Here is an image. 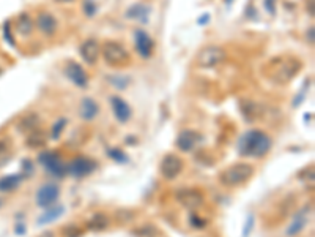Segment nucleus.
Masks as SVG:
<instances>
[{
  "label": "nucleus",
  "instance_id": "1",
  "mask_svg": "<svg viewBox=\"0 0 315 237\" xmlns=\"http://www.w3.org/2000/svg\"><path fill=\"white\" fill-rule=\"evenodd\" d=\"M273 147V139L263 130H249L238 139V154L249 158H263Z\"/></svg>",
  "mask_w": 315,
  "mask_h": 237
},
{
  "label": "nucleus",
  "instance_id": "2",
  "mask_svg": "<svg viewBox=\"0 0 315 237\" xmlns=\"http://www.w3.org/2000/svg\"><path fill=\"white\" fill-rule=\"evenodd\" d=\"M303 64L292 56H277L265 67V75L276 84H289L301 72Z\"/></svg>",
  "mask_w": 315,
  "mask_h": 237
},
{
  "label": "nucleus",
  "instance_id": "3",
  "mask_svg": "<svg viewBox=\"0 0 315 237\" xmlns=\"http://www.w3.org/2000/svg\"><path fill=\"white\" fill-rule=\"evenodd\" d=\"M252 175H254V166L246 161H238L227 166L219 174V182L227 188H238L248 183Z\"/></svg>",
  "mask_w": 315,
  "mask_h": 237
},
{
  "label": "nucleus",
  "instance_id": "4",
  "mask_svg": "<svg viewBox=\"0 0 315 237\" xmlns=\"http://www.w3.org/2000/svg\"><path fill=\"white\" fill-rule=\"evenodd\" d=\"M101 56L104 62L111 67H126L131 62V56L122 43L109 40L101 48Z\"/></svg>",
  "mask_w": 315,
  "mask_h": 237
},
{
  "label": "nucleus",
  "instance_id": "5",
  "mask_svg": "<svg viewBox=\"0 0 315 237\" xmlns=\"http://www.w3.org/2000/svg\"><path fill=\"white\" fill-rule=\"evenodd\" d=\"M226 59H227L226 49L216 45H208V46H203L197 52L195 65L200 68H214L226 62Z\"/></svg>",
  "mask_w": 315,
  "mask_h": 237
},
{
  "label": "nucleus",
  "instance_id": "6",
  "mask_svg": "<svg viewBox=\"0 0 315 237\" xmlns=\"http://www.w3.org/2000/svg\"><path fill=\"white\" fill-rule=\"evenodd\" d=\"M38 161H40L41 166H44V169H46L48 174L54 175V177H57V179L65 177V175L68 174L66 164L62 161L60 154L56 152V151L41 152L40 157H38Z\"/></svg>",
  "mask_w": 315,
  "mask_h": 237
},
{
  "label": "nucleus",
  "instance_id": "7",
  "mask_svg": "<svg viewBox=\"0 0 315 237\" xmlns=\"http://www.w3.org/2000/svg\"><path fill=\"white\" fill-rule=\"evenodd\" d=\"M66 169L71 177L82 179L90 174H93L98 169V163L93 158H88L85 155H77L66 164Z\"/></svg>",
  "mask_w": 315,
  "mask_h": 237
},
{
  "label": "nucleus",
  "instance_id": "8",
  "mask_svg": "<svg viewBox=\"0 0 315 237\" xmlns=\"http://www.w3.org/2000/svg\"><path fill=\"white\" fill-rule=\"evenodd\" d=\"M185 168L183 160L177 154H167L159 163V174L166 180H175Z\"/></svg>",
  "mask_w": 315,
  "mask_h": 237
},
{
  "label": "nucleus",
  "instance_id": "9",
  "mask_svg": "<svg viewBox=\"0 0 315 237\" xmlns=\"http://www.w3.org/2000/svg\"><path fill=\"white\" fill-rule=\"evenodd\" d=\"M60 196V185L56 182H48L41 185L37 191V206L41 209H48L51 207L54 203H57V199Z\"/></svg>",
  "mask_w": 315,
  "mask_h": 237
},
{
  "label": "nucleus",
  "instance_id": "10",
  "mask_svg": "<svg viewBox=\"0 0 315 237\" xmlns=\"http://www.w3.org/2000/svg\"><path fill=\"white\" fill-rule=\"evenodd\" d=\"M175 198L180 204L186 209H189V210L202 207L203 203H205L203 193L199 188H182L175 193Z\"/></svg>",
  "mask_w": 315,
  "mask_h": 237
},
{
  "label": "nucleus",
  "instance_id": "11",
  "mask_svg": "<svg viewBox=\"0 0 315 237\" xmlns=\"http://www.w3.org/2000/svg\"><path fill=\"white\" fill-rule=\"evenodd\" d=\"M134 48L142 59L148 60L153 56V51H155V40L145 30L137 29L134 30Z\"/></svg>",
  "mask_w": 315,
  "mask_h": 237
},
{
  "label": "nucleus",
  "instance_id": "12",
  "mask_svg": "<svg viewBox=\"0 0 315 237\" xmlns=\"http://www.w3.org/2000/svg\"><path fill=\"white\" fill-rule=\"evenodd\" d=\"M202 135L195 130H182L180 135L177 136L175 146L178 147V151H182L185 154L192 152L194 149L202 143Z\"/></svg>",
  "mask_w": 315,
  "mask_h": 237
},
{
  "label": "nucleus",
  "instance_id": "13",
  "mask_svg": "<svg viewBox=\"0 0 315 237\" xmlns=\"http://www.w3.org/2000/svg\"><path fill=\"white\" fill-rule=\"evenodd\" d=\"M65 75L74 85L80 87V89H87L88 87V81L90 78L87 75V72L82 68V65L77 64L76 60H69L65 65Z\"/></svg>",
  "mask_w": 315,
  "mask_h": 237
},
{
  "label": "nucleus",
  "instance_id": "14",
  "mask_svg": "<svg viewBox=\"0 0 315 237\" xmlns=\"http://www.w3.org/2000/svg\"><path fill=\"white\" fill-rule=\"evenodd\" d=\"M35 24H37V29L44 37H54L59 30V22L56 16L49 11H40L35 17Z\"/></svg>",
  "mask_w": 315,
  "mask_h": 237
},
{
  "label": "nucleus",
  "instance_id": "15",
  "mask_svg": "<svg viewBox=\"0 0 315 237\" xmlns=\"http://www.w3.org/2000/svg\"><path fill=\"white\" fill-rule=\"evenodd\" d=\"M111 109L114 112L115 119L120 122V124H128L132 117V109L128 104V101L123 100L120 95H112L111 96Z\"/></svg>",
  "mask_w": 315,
  "mask_h": 237
},
{
  "label": "nucleus",
  "instance_id": "16",
  "mask_svg": "<svg viewBox=\"0 0 315 237\" xmlns=\"http://www.w3.org/2000/svg\"><path fill=\"white\" fill-rule=\"evenodd\" d=\"M79 52L87 65H95L101 56V46L95 38H87L82 41V45L79 48Z\"/></svg>",
  "mask_w": 315,
  "mask_h": 237
},
{
  "label": "nucleus",
  "instance_id": "17",
  "mask_svg": "<svg viewBox=\"0 0 315 237\" xmlns=\"http://www.w3.org/2000/svg\"><path fill=\"white\" fill-rule=\"evenodd\" d=\"M309 209H303L300 212H296L295 217L292 218V222L289 225V228L285 230V236L287 237H295L303 233V230L309 223Z\"/></svg>",
  "mask_w": 315,
  "mask_h": 237
},
{
  "label": "nucleus",
  "instance_id": "18",
  "mask_svg": "<svg viewBox=\"0 0 315 237\" xmlns=\"http://www.w3.org/2000/svg\"><path fill=\"white\" fill-rule=\"evenodd\" d=\"M150 13H151V6L150 5H147V3H134V5H131L128 8V10H126L125 16L128 17V19L147 24L148 17H150Z\"/></svg>",
  "mask_w": 315,
  "mask_h": 237
},
{
  "label": "nucleus",
  "instance_id": "19",
  "mask_svg": "<svg viewBox=\"0 0 315 237\" xmlns=\"http://www.w3.org/2000/svg\"><path fill=\"white\" fill-rule=\"evenodd\" d=\"M79 114L85 122H92L93 119H96L98 114H100V104L93 98H90V96H85V98H82V101H80Z\"/></svg>",
  "mask_w": 315,
  "mask_h": 237
},
{
  "label": "nucleus",
  "instance_id": "20",
  "mask_svg": "<svg viewBox=\"0 0 315 237\" xmlns=\"http://www.w3.org/2000/svg\"><path fill=\"white\" fill-rule=\"evenodd\" d=\"M33 29H35V21L32 19V16L29 13H21L16 17V32L19 33L21 37L24 38L30 37Z\"/></svg>",
  "mask_w": 315,
  "mask_h": 237
},
{
  "label": "nucleus",
  "instance_id": "21",
  "mask_svg": "<svg viewBox=\"0 0 315 237\" xmlns=\"http://www.w3.org/2000/svg\"><path fill=\"white\" fill-rule=\"evenodd\" d=\"M109 217H107L106 214L103 212H96L95 215H92L87 220V228L90 231L93 233H100V231H104L109 228Z\"/></svg>",
  "mask_w": 315,
  "mask_h": 237
},
{
  "label": "nucleus",
  "instance_id": "22",
  "mask_svg": "<svg viewBox=\"0 0 315 237\" xmlns=\"http://www.w3.org/2000/svg\"><path fill=\"white\" fill-rule=\"evenodd\" d=\"M63 214H65V207L63 206H51L48 209H44V214L38 218L37 223H38V226L54 223L56 220H59Z\"/></svg>",
  "mask_w": 315,
  "mask_h": 237
},
{
  "label": "nucleus",
  "instance_id": "23",
  "mask_svg": "<svg viewBox=\"0 0 315 237\" xmlns=\"http://www.w3.org/2000/svg\"><path fill=\"white\" fill-rule=\"evenodd\" d=\"M24 175L22 174H10V175H5V177H0V191L2 193H8V191H13L17 187H21Z\"/></svg>",
  "mask_w": 315,
  "mask_h": 237
},
{
  "label": "nucleus",
  "instance_id": "24",
  "mask_svg": "<svg viewBox=\"0 0 315 237\" xmlns=\"http://www.w3.org/2000/svg\"><path fill=\"white\" fill-rule=\"evenodd\" d=\"M40 125V117L37 116V114H27V116H24L19 124H17V128H19L22 133H30V131L37 130Z\"/></svg>",
  "mask_w": 315,
  "mask_h": 237
},
{
  "label": "nucleus",
  "instance_id": "25",
  "mask_svg": "<svg viewBox=\"0 0 315 237\" xmlns=\"http://www.w3.org/2000/svg\"><path fill=\"white\" fill-rule=\"evenodd\" d=\"M46 141H48V136L40 128L30 131L29 136H27V146L32 147V149H37V147L44 146V144H46Z\"/></svg>",
  "mask_w": 315,
  "mask_h": 237
},
{
  "label": "nucleus",
  "instance_id": "26",
  "mask_svg": "<svg viewBox=\"0 0 315 237\" xmlns=\"http://www.w3.org/2000/svg\"><path fill=\"white\" fill-rule=\"evenodd\" d=\"M241 111H243V114H245L246 120L252 122V120H255L260 116V104L246 100L245 106H241Z\"/></svg>",
  "mask_w": 315,
  "mask_h": 237
},
{
  "label": "nucleus",
  "instance_id": "27",
  "mask_svg": "<svg viewBox=\"0 0 315 237\" xmlns=\"http://www.w3.org/2000/svg\"><path fill=\"white\" fill-rule=\"evenodd\" d=\"M106 81H109V84H112L117 90H125L129 85L131 78L123 75H115V76H106Z\"/></svg>",
  "mask_w": 315,
  "mask_h": 237
},
{
  "label": "nucleus",
  "instance_id": "28",
  "mask_svg": "<svg viewBox=\"0 0 315 237\" xmlns=\"http://www.w3.org/2000/svg\"><path fill=\"white\" fill-rule=\"evenodd\" d=\"M107 157L112 158L114 161L120 163V164H125V163H128V161H129L128 155H126L123 151H120L119 147H111V149H107Z\"/></svg>",
  "mask_w": 315,
  "mask_h": 237
},
{
  "label": "nucleus",
  "instance_id": "29",
  "mask_svg": "<svg viewBox=\"0 0 315 237\" xmlns=\"http://www.w3.org/2000/svg\"><path fill=\"white\" fill-rule=\"evenodd\" d=\"M66 125H68V119H66V117H60V119H57L56 124L52 125L51 138H52V139H59V138L62 136V133H63V130L66 128Z\"/></svg>",
  "mask_w": 315,
  "mask_h": 237
},
{
  "label": "nucleus",
  "instance_id": "30",
  "mask_svg": "<svg viewBox=\"0 0 315 237\" xmlns=\"http://www.w3.org/2000/svg\"><path fill=\"white\" fill-rule=\"evenodd\" d=\"M62 233L65 237H80L82 236V230H80L77 225H68L63 228Z\"/></svg>",
  "mask_w": 315,
  "mask_h": 237
},
{
  "label": "nucleus",
  "instance_id": "31",
  "mask_svg": "<svg viewBox=\"0 0 315 237\" xmlns=\"http://www.w3.org/2000/svg\"><path fill=\"white\" fill-rule=\"evenodd\" d=\"M189 223H191V226L195 228V230H202V228L206 226L208 220H205V218L199 217L197 214H191V215H189Z\"/></svg>",
  "mask_w": 315,
  "mask_h": 237
},
{
  "label": "nucleus",
  "instance_id": "32",
  "mask_svg": "<svg viewBox=\"0 0 315 237\" xmlns=\"http://www.w3.org/2000/svg\"><path fill=\"white\" fill-rule=\"evenodd\" d=\"M82 11L85 13L87 17H92L96 14V3L95 0H84L82 3Z\"/></svg>",
  "mask_w": 315,
  "mask_h": 237
},
{
  "label": "nucleus",
  "instance_id": "33",
  "mask_svg": "<svg viewBox=\"0 0 315 237\" xmlns=\"http://www.w3.org/2000/svg\"><path fill=\"white\" fill-rule=\"evenodd\" d=\"M254 223H255L254 215H249L248 220H246V223H245V228H243V237H248V236L251 234L252 228H254Z\"/></svg>",
  "mask_w": 315,
  "mask_h": 237
},
{
  "label": "nucleus",
  "instance_id": "34",
  "mask_svg": "<svg viewBox=\"0 0 315 237\" xmlns=\"http://www.w3.org/2000/svg\"><path fill=\"white\" fill-rule=\"evenodd\" d=\"M22 168H24V174L25 175H32L33 174V163L30 160H24L22 161Z\"/></svg>",
  "mask_w": 315,
  "mask_h": 237
},
{
  "label": "nucleus",
  "instance_id": "35",
  "mask_svg": "<svg viewBox=\"0 0 315 237\" xmlns=\"http://www.w3.org/2000/svg\"><path fill=\"white\" fill-rule=\"evenodd\" d=\"M265 6L269 14H276V6H274V0H265Z\"/></svg>",
  "mask_w": 315,
  "mask_h": 237
},
{
  "label": "nucleus",
  "instance_id": "36",
  "mask_svg": "<svg viewBox=\"0 0 315 237\" xmlns=\"http://www.w3.org/2000/svg\"><path fill=\"white\" fill-rule=\"evenodd\" d=\"M306 38H308V43H309V45H314V41H315V38H314V27L308 29V33H306Z\"/></svg>",
  "mask_w": 315,
  "mask_h": 237
},
{
  "label": "nucleus",
  "instance_id": "37",
  "mask_svg": "<svg viewBox=\"0 0 315 237\" xmlns=\"http://www.w3.org/2000/svg\"><path fill=\"white\" fill-rule=\"evenodd\" d=\"M40 237H56V234H54L52 231H44Z\"/></svg>",
  "mask_w": 315,
  "mask_h": 237
},
{
  "label": "nucleus",
  "instance_id": "38",
  "mask_svg": "<svg viewBox=\"0 0 315 237\" xmlns=\"http://www.w3.org/2000/svg\"><path fill=\"white\" fill-rule=\"evenodd\" d=\"M203 19H199V24H205L206 21H210V14H203Z\"/></svg>",
  "mask_w": 315,
  "mask_h": 237
},
{
  "label": "nucleus",
  "instance_id": "39",
  "mask_svg": "<svg viewBox=\"0 0 315 237\" xmlns=\"http://www.w3.org/2000/svg\"><path fill=\"white\" fill-rule=\"evenodd\" d=\"M60 3H69V2H74V0H57Z\"/></svg>",
  "mask_w": 315,
  "mask_h": 237
},
{
  "label": "nucleus",
  "instance_id": "40",
  "mask_svg": "<svg viewBox=\"0 0 315 237\" xmlns=\"http://www.w3.org/2000/svg\"><path fill=\"white\" fill-rule=\"evenodd\" d=\"M226 3L229 5V3H232V0H226Z\"/></svg>",
  "mask_w": 315,
  "mask_h": 237
},
{
  "label": "nucleus",
  "instance_id": "41",
  "mask_svg": "<svg viewBox=\"0 0 315 237\" xmlns=\"http://www.w3.org/2000/svg\"><path fill=\"white\" fill-rule=\"evenodd\" d=\"M2 204H3V201H2V199H0V207H2Z\"/></svg>",
  "mask_w": 315,
  "mask_h": 237
}]
</instances>
